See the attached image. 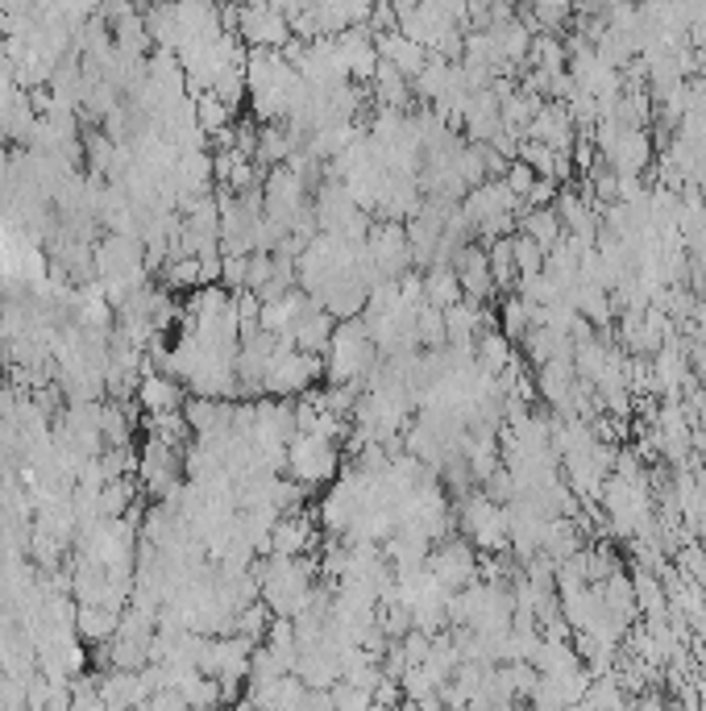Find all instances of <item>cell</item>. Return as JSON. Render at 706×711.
Wrapping results in <instances>:
<instances>
[{
    "label": "cell",
    "mask_w": 706,
    "mask_h": 711,
    "mask_svg": "<svg viewBox=\"0 0 706 711\" xmlns=\"http://www.w3.org/2000/svg\"><path fill=\"white\" fill-rule=\"evenodd\" d=\"M287 471H291V478H299L304 487H320V483H329L332 474L341 471V450H337V442L325 437V433L296 428V437L287 445Z\"/></svg>",
    "instance_id": "cell-1"
},
{
    "label": "cell",
    "mask_w": 706,
    "mask_h": 711,
    "mask_svg": "<svg viewBox=\"0 0 706 711\" xmlns=\"http://www.w3.org/2000/svg\"><path fill=\"white\" fill-rule=\"evenodd\" d=\"M428 570L445 591H461L478 583V553L470 550V541H445L428 553Z\"/></svg>",
    "instance_id": "cell-2"
},
{
    "label": "cell",
    "mask_w": 706,
    "mask_h": 711,
    "mask_svg": "<svg viewBox=\"0 0 706 711\" xmlns=\"http://www.w3.org/2000/svg\"><path fill=\"white\" fill-rule=\"evenodd\" d=\"M457 284H461V296L474 304H487L499 287L490 279V258H487V241H470L461 246V254L454 258Z\"/></svg>",
    "instance_id": "cell-3"
},
{
    "label": "cell",
    "mask_w": 706,
    "mask_h": 711,
    "mask_svg": "<svg viewBox=\"0 0 706 711\" xmlns=\"http://www.w3.org/2000/svg\"><path fill=\"white\" fill-rule=\"evenodd\" d=\"M183 399H188V387H183V379H175L171 371H155V366L141 371L138 395H133L141 412H179Z\"/></svg>",
    "instance_id": "cell-4"
},
{
    "label": "cell",
    "mask_w": 706,
    "mask_h": 711,
    "mask_svg": "<svg viewBox=\"0 0 706 711\" xmlns=\"http://www.w3.org/2000/svg\"><path fill=\"white\" fill-rule=\"evenodd\" d=\"M524 138H533V142H545V146H557V150H569L574 138H578V126H574V112L569 105L561 100H545L540 112L533 117V126L524 129Z\"/></svg>",
    "instance_id": "cell-5"
},
{
    "label": "cell",
    "mask_w": 706,
    "mask_h": 711,
    "mask_svg": "<svg viewBox=\"0 0 706 711\" xmlns=\"http://www.w3.org/2000/svg\"><path fill=\"white\" fill-rule=\"evenodd\" d=\"M378 42V55L387 59L391 67H399L408 79L420 76V67L428 63V47H420L416 38H408L404 30H387V33H378L375 38Z\"/></svg>",
    "instance_id": "cell-6"
},
{
    "label": "cell",
    "mask_w": 706,
    "mask_h": 711,
    "mask_svg": "<svg viewBox=\"0 0 706 711\" xmlns=\"http://www.w3.org/2000/svg\"><path fill=\"white\" fill-rule=\"evenodd\" d=\"M121 624V612H112L105 603H79L76 608V632L88 645H105Z\"/></svg>",
    "instance_id": "cell-7"
},
{
    "label": "cell",
    "mask_w": 706,
    "mask_h": 711,
    "mask_svg": "<svg viewBox=\"0 0 706 711\" xmlns=\"http://www.w3.org/2000/svg\"><path fill=\"white\" fill-rule=\"evenodd\" d=\"M519 234H528L533 241H540L545 246V254L557 246V237L565 234V225L561 217H557V208L545 205V208H524L519 213Z\"/></svg>",
    "instance_id": "cell-8"
},
{
    "label": "cell",
    "mask_w": 706,
    "mask_h": 711,
    "mask_svg": "<svg viewBox=\"0 0 706 711\" xmlns=\"http://www.w3.org/2000/svg\"><path fill=\"white\" fill-rule=\"evenodd\" d=\"M461 300V284H457L454 267H424V304L432 308H449Z\"/></svg>",
    "instance_id": "cell-9"
},
{
    "label": "cell",
    "mask_w": 706,
    "mask_h": 711,
    "mask_svg": "<svg viewBox=\"0 0 706 711\" xmlns=\"http://www.w3.org/2000/svg\"><path fill=\"white\" fill-rule=\"evenodd\" d=\"M138 507V483L121 474V478H109L100 487V516H129Z\"/></svg>",
    "instance_id": "cell-10"
},
{
    "label": "cell",
    "mask_w": 706,
    "mask_h": 711,
    "mask_svg": "<svg viewBox=\"0 0 706 711\" xmlns=\"http://www.w3.org/2000/svg\"><path fill=\"white\" fill-rule=\"evenodd\" d=\"M533 325H536V304H528L524 296H516V292H511V296L503 300V308H499V329L507 333L511 342H524V333L533 329Z\"/></svg>",
    "instance_id": "cell-11"
},
{
    "label": "cell",
    "mask_w": 706,
    "mask_h": 711,
    "mask_svg": "<svg viewBox=\"0 0 706 711\" xmlns=\"http://www.w3.org/2000/svg\"><path fill=\"white\" fill-rule=\"evenodd\" d=\"M191 100H196V121H200V129H205L208 138L233 126V105H225L217 92H200V96H191Z\"/></svg>",
    "instance_id": "cell-12"
},
{
    "label": "cell",
    "mask_w": 706,
    "mask_h": 711,
    "mask_svg": "<svg viewBox=\"0 0 706 711\" xmlns=\"http://www.w3.org/2000/svg\"><path fill=\"white\" fill-rule=\"evenodd\" d=\"M511 254H516V270L519 275H536V270H545V246L533 241L528 234H511Z\"/></svg>",
    "instance_id": "cell-13"
},
{
    "label": "cell",
    "mask_w": 706,
    "mask_h": 711,
    "mask_svg": "<svg viewBox=\"0 0 706 711\" xmlns=\"http://www.w3.org/2000/svg\"><path fill=\"white\" fill-rule=\"evenodd\" d=\"M503 184H507V188H511L519 200H524V196L533 191V184H536V167H533V162H524V158H511V167H507V175H503Z\"/></svg>",
    "instance_id": "cell-14"
},
{
    "label": "cell",
    "mask_w": 706,
    "mask_h": 711,
    "mask_svg": "<svg viewBox=\"0 0 706 711\" xmlns=\"http://www.w3.org/2000/svg\"><path fill=\"white\" fill-rule=\"evenodd\" d=\"M557 191H561V179H553V175H536L533 191L524 196V208H545L557 200Z\"/></svg>",
    "instance_id": "cell-15"
}]
</instances>
